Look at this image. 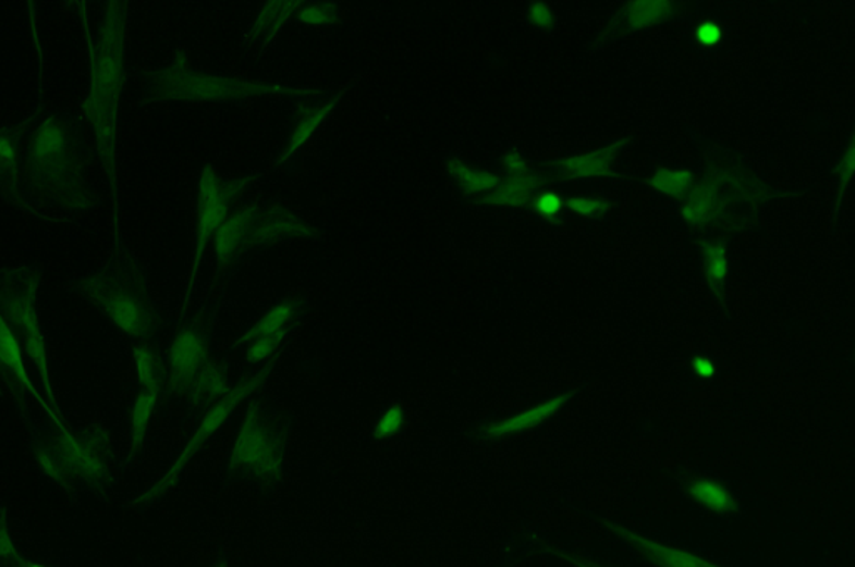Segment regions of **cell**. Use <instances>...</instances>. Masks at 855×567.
<instances>
[{
	"mask_svg": "<svg viewBox=\"0 0 855 567\" xmlns=\"http://www.w3.org/2000/svg\"><path fill=\"white\" fill-rule=\"evenodd\" d=\"M501 168L505 171V177H518L530 172L525 153L520 149H510L501 159Z\"/></svg>",
	"mask_w": 855,
	"mask_h": 567,
	"instance_id": "obj_39",
	"label": "cell"
},
{
	"mask_svg": "<svg viewBox=\"0 0 855 567\" xmlns=\"http://www.w3.org/2000/svg\"><path fill=\"white\" fill-rule=\"evenodd\" d=\"M616 534L623 543L637 551L642 557L656 567H731L710 557L701 556L687 547L665 543L634 529L616 528Z\"/></svg>",
	"mask_w": 855,
	"mask_h": 567,
	"instance_id": "obj_16",
	"label": "cell"
},
{
	"mask_svg": "<svg viewBox=\"0 0 855 567\" xmlns=\"http://www.w3.org/2000/svg\"><path fill=\"white\" fill-rule=\"evenodd\" d=\"M133 4L108 0L96 24L86 22V83L75 114L93 147L111 212V244H124L121 197V122L125 94L134 77L130 61Z\"/></svg>",
	"mask_w": 855,
	"mask_h": 567,
	"instance_id": "obj_2",
	"label": "cell"
},
{
	"mask_svg": "<svg viewBox=\"0 0 855 567\" xmlns=\"http://www.w3.org/2000/svg\"><path fill=\"white\" fill-rule=\"evenodd\" d=\"M406 424V410L400 404L393 403L381 410L380 416L372 426V434L376 440H393L394 435L400 434Z\"/></svg>",
	"mask_w": 855,
	"mask_h": 567,
	"instance_id": "obj_34",
	"label": "cell"
},
{
	"mask_svg": "<svg viewBox=\"0 0 855 567\" xmlns=\"http://www.w3.org/2000/svg\"><path fill=\"white\" fill-rule=\"evenodd\" d=\"M722 174L712 172L701 178L697 186L684 197L681 218L691 227H706L719 218L723 208Z\"/></svg>",
	"mask_w": 855,
	"mask_h": 567,
	"instance_id": "obj_19",
	"label": "cell"
},
{
	"mask_svg": "<svg viewBox=\"0 0 855 567\" xmlns=\"http://www.w3.org/2000/svg\"><path fill=\"white\" fill-rule=\"evenodd\" d=\"M139 81V104L144 108L161 104H230L246 108L259 97L288 99L294 104L312 99L322 87L291 86L272 81L247 79L244 75L206 71L191 62L184 47L158 65L134 71Z\"/></svg>",
	"mask_w": 855,
	"mask_h": 567,
	"instance_id": "obj_3",
	"label": "cell"
},
{
	"mask_svg": "<svg viewBox=\"0 0 855 567\" xmlns=\"http://www.w3.org/2000/svg\"><path fill=\"white\" fill-rule=\"evenodd\" d=\"M540 184V177L535 172L518 177H503L500 187L488 196L481 197L480 202L493 208H525L534 200Z\"/></svg>",
	"mask_w": 855,
	"mask_h": 567,
	"instance_id": "obj_25",
	"label": "cell"
},
{
	"mask_svg": "<svg viewBox=\"0 0 855 567\" xmlns=\"http://www.w3.org/2000/svg\"><path fill=\"white\" fill-rule=\"evenodd\" d=\"M443 168L465 197H480L481 199V197L497 190L503 181L501 175L487 171V169L476 168L460 153H450L443 161Z\"/></svg>",
	"mask_w": 855,
	"mask_h": 567,
	"instance_id": "obj_23",
	"label": "cell"
},
{
	"mask_svg": "<svg viewBox=\"0 0 855 567\" xmlns=\"http://www.w3.org/2000/svg\"><path fill=\"white\" fill-rule=\"evenodd\" d=\"M675 11L676 5L670 0H637L623 5L620 19L626 29L644 30L669 21Z\"/></svg>",
	"mask_w": 855,
	"mask_h": 567,
	"instance_id": "obj_28",
	"label": "cell"
},
{
	"mask_svg": "<svg viewBox=\"0 0 855 567\" xmlns=\"http://www.w3.org/2000/svg\"><path fill=\"white\" fill-rule=\"evenodd\" d=\"M688 496L692 497L697 506L706 509L707 513L726 514L735 513L737 500L731 489L720 481L712 478H695L688 482Z\"/></svg>",
	"mask_w": 855,
	"mask_h": 567,
	"instance_id": "obj_27",
	"label": "cell"
},
{
	"mask_svg": "<svg viewBox=\"0 0 855 567\" xmlns=\"http://www.w3.org/2000/svg\"><path fill=\"white\" fill-rule=\"evenodd\" d=\"M131 365L139 390L164 387L162 354L152 344L141 343L131 346Z\"/></svg>",
	"mask_w": 855,
	"mask_h": 567,
	"instance_id": "obj_29",
	"label": "cell"
},
{
	"mask_svg": "<svg viewBox=\"0 0 855 567\" xmlns=\"http://www.w3.org/2000/svg\"><path fill=\"white\" fill-rule=\"evenodd\" d=\"M566 396L548 397V399L540 400L534 406L526 407V409L513 412L506 418L498 419L491 422L484 429V434L487 440H505L512 435L522 434V432L530 431V429L538 428V426L547 422L565 406Z\"/></svg>",
	"mask_w": 855,
	"mask_h": 567,
	"instance_id": "obj_20",
	"label": "cell"
},
{
	"mask_svg": "<svg viewBox=\"0 0 855 567\" xmlns=\"http://www.w3.org/2000/svg\"><path fill=\"white\" fill-rule=\"evenodd\" d=\"M648 186L660 196L685 197L695 186V175L688 168H660L648 177Z\"/></svg>",
	"mask_w": 855,
	"mask_h": 567,
	"instance_id": "obj_30",
	"label": "cell"
},
{
	"mask_svg": "<svg viewBox=\"0 0 855 567\" xmlns=\"http://www.w3.org/2000/svg\"><path fill=\"white\" fill-rule=\"evenodd\" d=\"M532 204H534V211L537 212V215L547 219V221L559 218L565 209V199L555 190H545V193L537 194Z\"/></svg>",
	"mask_w": 855,
	"mask_h": 567,
	"instance_id": "obj_36",
	"label": "cell"
},
{
	"mask_svg": "<svg viewBox=\"0 0 855 567\" xmlns=\"http://www.w3.org/2000/svg\"><path fill=\"white\" fill-rule=\"evenodd\" d=\"M570 560H572L573 566L576 567H609L606 566V564H598L595 563V560L585 559V557L570 556Z\"/></svg>",
	"mask_w": 855,
	"mask_h": 567,
	"instance_id": "obj_43",
	"label": "cell"
},
{
	"mask_svg": "<svg viewBox=\"0 0 855 567\" xmlns=\"http://www.w3.org/2000/svg\"><path fill=\"white\" fill-rule=\"evenodd\" d=\"M211 360V334L199 322H186L172 334L162 353L164 387L175 397H187L199 372Z\"/></svg>",
	"mask_w": 855,
	"mask_h": 567,
	"instance_id": "obj_11",
	"label": "cell"
},
{
	"mask_svg": "<svg viewBox=\"0 0 855 567\" xmlns=\"http://www.w3.org/2000/svg\"><path fill=\"white\" fill-rule=\"evenodd\" d=\"M623 147L625 140L619 139L590 152L572 153L557 162V171L572 183L610 177L615 172V159Z\"/></svg>",
	"mask_w": 855,
	"mask_h": 567,
	"instance_id": "obj_18",
	"label": "cell"
},
{
	"mask_svg": "<svg viewBox=\"0 0 855 567\" xmlns=\"http://www.w3.org/2000/svg\"><path fill=\"white\" fill-rule=\"evenodd\" d=\"M271 372L272 365L255 369V372H251L243 381L234 384L233 391H231L228 396L222 397L218 403L211 404V406L206 409L203 418L199 419V422H197L196 428L193 429V432L187 435V440L184 441L180 453L175 454L174 459L169 464V468L166 469V471L159 476V479H156L149 488L144 489L143 493L137 494L134 504H136V506L146 507L162 500V497L180 482V479L183 478L184 471H186L191 460L196 457V454L205 447V444L208 443V441H211L212 437H215L216 432H218L225 422L230 421L231 416L234 415V410H236L244 400L249 399V397L268 381Z\"/></svg>",
	"mask_w": 855,
	"mask_h": 567,
	"instance_id": "obj_9",
	"label": "cell"
},
{
	"mask_svg": "<svg viewBox=\"0 0 855 567\" xmlns=\"http://www.w3.org/2000/svg\"><path fill=\"white\" fill-rule=\"evenodd\" d=\"M343 96L344 89L322 87L318 96L293 106V128H291L283 149L276 156V168L284 169L288 174H293L296 171L301 152L315 139L316 134L333 119Z\"/></svg>",
	"mask_w": 855,
	"mask_h": 567,
	"instance_id": "obj_12",
	"label": "cell"
},
{
	"mask_svg": "<svg viewBox=\"0 0 855 567\" xmlns=\"http://www.w3.org/2000/svg\"><path fill=\"white\" fill-rule=\"evenodd\" d=\"M65 291L94 309L131 346L150 343L158 331L161 315L149 275L127 243L111 244L96 268L65 282Z\"/></svg>",
	"mask_w": 855,
	"mask_h": 567,
	"instance_id": "obj_4",
	"label": "cell"
},
{
	"mask_svg": "<svg viewBox=\"0 0 855 567\" xmlns=\"http://www.w3.org/2000/svg\"><path fill=\"white\" fill-rule=\"evenodd\" d=\"M526 21L538 30H550L555 25V14L545 2H532L526 9Z\"/></svg>",
	"mask_w": 855,
	"mask_h": 567,
	"instance_id": "obj_38",
	"label": "cell"
},
{
	"mask_svg": "<svg viewBox=\"0 0 855 567\" xmlns=\"http://www.w3.org/2000/svg\"><path fill=\"white\" fill-rule=\"evenodd\" d=\"M262 178V172H247L243 175H222L212 164H205L197 174L196 221H194L193 252H191L190 275L184 289L181 318L186 316L187 306L193 297L200 268L206 252L211 247L216 232L222 222L234 211V204L253 189Z\"/></svg>",
	"mask_w": 855,
	"mask_h": 567,
	"instance_id": "obj_6",
	"label": "cell"
},
{
	"mask_svg": "<svg viewBox=\"0 0 855 567\" xmlns=\"http://www.w3.org/2000/svg\"><path fill=\"white\" fill-rule=\"evenodd\" d=\"M21 567H52V566H47V564L44 563H37V560H27V563L22 564Z\"/></svg>",
	"mask_w": 855,
	"mask_h": 567,
	"instance_id": "obj_44",
	"label": "cell"
},
{
	"mask_svg": "<svg viewBox=\"0 0 855 567\" xmlns=\"http://www.w3.org/2000/svg\"><path fill=\"white\" fill-rule=\"evenodd\" d=\"M838 175L839 184H841L842 189H844L845 186H848L852 177H854V146H852V143L847 144V149L842 153V161L838 169Z\"/></svg>",
	"mask_w": 855,
	"mask_h": 567,
	"instance_id": "obj_42",
	"label": "cell"
},
{
	"mask_svg": "<svg viewBox=\"0 0 855 567\" xmlns=\"http://www.w3.org/2000/svg\"><path fill=\"white\" fill-rule=\"evenodd\" d=\"M233 387L234 384L228 374V368L218 360L211 359L194 381L187 399L194 404H209L211 406L228 396Z\"/></svg>",
	"mask_w": 855,
	"mask_h": 567,
	"instance_id": "obj_26",
	"label": "cell"
},
{
	"mask_svg": "<svg viewBox=\"0 0 855 567\" xmlns=\"http://www.w3.org/2000/svg\"><path fill=\"white\" fill-rule=\"evenodd\" d=\"M161 387L152 390H139L130 407V418H127V453H125V464H131L134 457L143 451L149 435L150 426L155 421L161 403Z\"/></svg>",
	"mask_w": 855,
	"mask_h": 567,
	"instance_id": "obj_21",
	"label": "cell"
},
{
	"mask_svg": "<svg viewBox=\"0 0 855 567\" xmlns=\"http://www.w3.org/2000/svg\"><path fill=\"white\" fill-rule=\"evenodd\" d=\"M22 121L0 125V200L21 208Z\"/></svg>",
	"mask_w": 855,
	"mask_h": 567,
	"instance_id": "obj_17",
	"label": "cell"
},
{
	"mask_svg": "<svg viewBox=\"0 0 855 567\" xmlns=\"http://www.w3.org/2000/svg\"><path fill=\"white\" fill-rule=\"evenodd\" d=\"M21 208L52 225H77L105 206L94 181L93 147L75 111L34 106L21 119Z\"/></svg>",
	"mask_w": 855,
	"mask_h": 567,
	"instance_id": "obj_1",
	"label": "cell"
},
{
	"mask_svg": "<svg viewBox=\"0 0 855 567\" xmlns=\"http://www.w3.org/2000/svg\"><path fill=\"white\" fill-rule=\"evenodd\" d=\"M44 434L61 457L75 488L100 493L108 491L118 478L111 434L102 422L50 426L40 422Z\"/></svg>",
	"mask_w": 855,
	"mask_h": 567,
	"instance_id": "obj_7",
	"label": "cell"
},
{
	"mask_svg": "<svg viewBox=\"0 0 855 567\" xmlns=\"http://www.w3.org/2000/svg\"><path fill=\"white\" fill-rule=\"evenodd\" d=\"M303 311V303L296 297H286L276 303L274 306L269 307L268 311L256 319L246 331L231 344L230 349H243L251 341L258 340V337L271 336V334H280L284 331H293L297 318Z\"/></svg>",
	"mask_w": 855,
	"mask_h": 567,
	"instance_id": "obj_22",
	"label": "cell"
},
{
	"mask_svg": "<svg viewBox=\"0 0 855 567\" xmlns=\"http://www.w3.org/2000/svg\"><path fill=\"white\" fill-rule=\"evenodd\" d=\"M701 264L707 282L713 291H722L731 272V257L725 241H712L701 249Z\"/></svg>",
	"mask_w": 855,
	"mask_h": 567,
	"instance_id": "obj_31",
	"label": "cell"
},
{
	"mask_svg": "<svg viewBox=\"0 0 855 567\" xmlns=\"http://www.w3.org/2000/svg\"><path fill=\"white\" fill-rule=\"evenodd\" d=\"M695 42L704 49H712L723 40V27L717 21H701L694 30Z\"/></svg>",
	"mask_w": 855,
	"mask_h": 567,
	"instance_id": "obj_37",
	"label": "cell"
},
{
	"mask_svg": "<svg viewBox=\"0 0 855 567\" xmlns=\"http://www.w3.org/2000/svg\"><path fill=\"white\" fill-rule=\"evenodd\" d=\"M265 204L266 200H249L222 222L211 243L212 259L219 271H233L251 254V236Z\"/></svg>",
	"mask_w": 855,
	"mask_h": 567,
	"instance_id": "obj_13",
	"label": "cell"
},
{
	"mask_svg": "<svg viewBox=\"0 0 855 567\" xmlns=\"http://www.w3.org/2000/svg\"><path fill=\"white\" fill-rule=\"evenodd\" d=\"M341 21H343V8L334 0L303 2L300 11L294 15V24L303 27H333Z\"/></svg>",
	"mask_w": 855,
	"mask_h": 567,
	"instance_id": "obj_32",
	"label": "cell"
},
{
	"mask_svg": "<svg viewBox=\"0 0 855 567\" xmlns=\"http://www.w3.org/2000/svg\"><path fill=\"white\" fill-rule=\"evenodd\" d=\"M692 371H694L697 378L709 381V379H713L717 375L716 360L710 356H706V354H698V356L692 359Z\"/></svg>",
	"mask_w": 855,
	"mask_h": 567,
	"instance_id": "obj_41",
	"label": "cell"
},
{
	"mask_svg": "<svg viewBox=\"0 0 855 567\" xmlns=\"http://www.w3.org/2000/svg\"><path fill=\"white\" fill-rule=\"evenodd\" d=\"M290 336L291 331H284L280 332V334H271V336L251 341L249 344L244 346V349H246L244 362L253 369L265 368V366L271 365L272 357L283 349Z\"/></svg>",
	"mask_w": 855,
	"mask_h": 567,
	"instance_id": "obj_33",
	"label": "cell"
},
{
	"mask_svg": "<svg viewBox=\"0 0 855 567\" xmlns=\"http://www.w3.org/2000/svg\"><path fill=\"white\" fill-rule=\"evenodd\" d=\"M565 209L578 218L595 219L610 211V202L601 197L575 196L565 200Z\"/></svg>",
	"mask_w": 855,
	"mask_h": 567,
	"instance_id": "obj_35",
	"label": "cell"
},
{
	"mask_svg": "<svg viewBox=\"0 0 855 567\" xmlns=\"http://www.w3.org/2000/svg\"><path fill=\"white\" fill-rule=\"evenodd\" d=\"M42 286L44 271L36 262L0 268V315L17 337L47 403L62 412L52 375V349L44 324Z\"/></svg>",
	"mask_w": 855,
	"mask_h": 567,
	"instance_id": "obj_5",
	"label": "cell"
},
{
	"mask_svg": "<svg viewBox=\"0 0 855 567\" xmlns=\"http://www.w3.org/2000/svg\"><path fill=\"white\" fill-rule=\"evenodd\" d=\"M301 5H303V0H268V2H262L256 11L255 17L247 25V29L241 36V44L255 47L256 58H261L276 46L288 25L294 22V15L300 11Z\"/></svg>",
	"mask_w": 855,
	"mask_h": 567,
	"instance_id": "obj_15",
	"label": "cell"
},
{
	"mask_svg": "<svg viewBox=\"0 0 855 567\" xmlns=\"http://www.w3.org/2000/svg\"><path fill=\"white\" fill-rule=\"evenodd\" d=\"M286 432L262 404L251 400L231 443L230 468L256 481H278L286 468Z\"/></svg>",
	"mask_w": 855,
	"mask_h": 567,
	"instance_id": "obj_8",
	"label": "cell"
},
{
	"mask_svg": "<svg viewBox=\"0 0 855 567\" xmlns=\"http://www.w3.org/2000/svg\"><path fill=\"white\" fill-rule=\"evenodd\" d=\"M321 236L322 232L309 219L303 218L278 200H266L265 209L251 236V252L268 249L281 241H316Z\"/></svg>",
	"mask_w": 855,
	"mask_h": 567,
	"instance_id": "obj_14",
	"label": "cell"
},
{
	"mask_svg": "<svg viewBox=\"0 0 855 567\" xmlns=\"http://www.w3.org/2000/svg\"><path fill=\"white\" fill-rule=\"evenodd\" d=\"M0 397L11 403L19 416L30 426L46 422L61 426L68 422L64 412L52 409L34 381L24 350L12 329L0 315Z\"/></svg>",
	"mask_w": 855,
	"mask_h": 567,
	"instance_id": "obj_10",
	"label": "cell"
},
{
	"mask_svg": "<svg viewBox=\"0 0 855 567\" xmlns=\"http://www.w3.org/2000/svg\"><path fill=\"white\" fill-rule=\"evenodd\" d=\"M29 440L30 453H33L34 463H36V468L39 469L40 474L47 481L65 491V493H72L75 489L74 481H72L71 474H69L61 457H59L52 444L47 440V435L44 434L40 422L29 428Z\"/></svg>",
	"mask_w": 855,
	"mask_h": 567,
	"instance_id": "obj_24",
	"label": "cell"
},
{
	"mask_svg": "<svg viewBox=\"0 0 855 567\" xmlns=\"http://www.w3.org/2000/svg\"><path fill=\"white\" fill-rule=\"evenodd\" d=\"M17 556L14 535L5 525L4 519H0V560H12Z\"/></svg>",
	"mask_w": 855,
	"mask_h": 567,
	"instance_id": "obj_40",
	"label": "cell"
}]
</instances>
